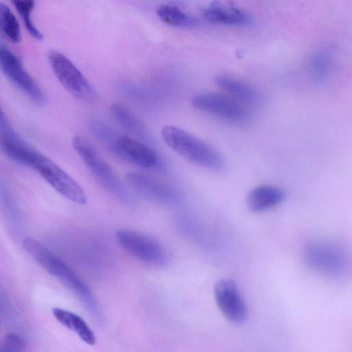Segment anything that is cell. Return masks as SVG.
<instances>
[{
	"label": "cell",
	"mask_w": 352,
	"mask_h": 352,
	"mask_svg": "<svg viewBox=\"0 0 352 352\" xmlns=\"http://www.w3.org/2000/svg\"><path fill=\"white\" fill-rule=\"evenodd\" d=\"M111 112L119 122L129 131L142 136L145 134L142 124L128 109L120 104H112Z\"/></svg>",
	"instance_id": "21"
},
{
	"label": "cell",
	"mask_w": 352,
	"mask_h": 352,
	"mask_svg": "<svg viewBox=\"0 0 352 352\" xmlns=\"http://www.w3.org/2000/svg\"><path fill=\"white\" fill-rule=\"evenodd\" d=\"M32 168L62 196L79 205L87 204V195L82 186L48 157L41 153Z\"/></svg>",
	"instance_id": "7"
},
{
	"label": "cell",
	"mask_w": 352,
	"mask_h": 352,
	"mask_svg": "<svg viewBox=\"0 0 352 352\" xmlns=\"http://www.w3.org/2000/svg\"><path fill=\"white\" fill-rule=\"evenodd\" d=\"M0 129L1 131H5L9 129H11L12 127L10 125L6 117L3 112L1 107H0Z\"/></svg>",
	"instance_id": "25"
},
{
	"label": "cell",
	"mask_w": 352,
	"mask_h": 352,
	"mask_svg": "<svg viewBox=\"0 0 352 352\" xmlns=\"http://www.w3.org/2000/svg\"><path fill=\"white\" fill-rule=\"evenodd\" d=\"M217 84L239 100L250 104L258 101V94L250 85L232 76L221 74L216 78Z\"/></svg>",
	"instance_id": "18"
},
{
	"label": "cell",
	"mask_w": 352,
	"mask_h": 352,
	"mask_svg": "<svg viewBox=\"0 0 352 352\" xmlns=\"http://www.w3.org/2000/svg\"><path fill=\"white\" fill-rule=\"evenodd\" d=\"M12 3L23 20V24L29 34L38 41L42 40L43 36L32 19V13L35 6V2L34 1L15 0L12 1Z\"/></svg>",
	"instance_id": "22"
},
{
	"label": "cell",
	"mask_w": 352,
	"mask_h": 352,
	"mask_svg": "<svg viewBox=\"0 0 352 352\" xmlns=\"http://www.w3.org/2000/svg\"><path fill=\"white\" fill-rule=\"evenodd\" d=\"M50 67L64 88L78 100L89 102L95 98V91L85 76L63 54L50 50L47 54Z\"/></svg>",
	"instance_id": "6"
},
{
	"label": "cell",
	"mask_w": 352,
	"mask_h": 352,
	"mask_svg": "<svg viewBox=\"0 0 352 352\" xmlns=\"http://www.w3.org/2000/svg\"><path fill=\"white\" fill-rule=\"evenodd\" d=\"M113 151L125 160L144 168H152L157 163V156L150 146L125 135L118 137Z\"/></svg>",
	"instance_id": "12"
},
{
	"label": "cell",
	"mask_w": 352,
	"mask_h": 352,
	"mask_svg": "<svg viewBox=\"0 0 352 352\" xmlns=\"http://www.w3.org/2000/svg\"><path fill=\"white\" fill-rule=\"evenodd\" d=\"M91 129L95 135L113 151L115 142L119 135L110 126L98 120H95L91 123Z\"/></svg>",
	"instance_id": "23"
},
{
	"label": "cell",
	"mask_w": 352,
	"mask_h": 352,
	"mask_svg": "<svg viewBox=\"0 0 352 352\" xmlns=\"http://www.w3.org/2000/svg\"><path fill=\"white\" fill-rule=\"evenodd\" d=\"M115 234L120 246L138 260L155 266L167 262L166 250L153 236L129 229H119Z\"/></svg>",
	"instance_id": "5"
},
{
	"label": "cell",
	"mask_w": 352,
	"mask_h": 352,
	"mask_svg": "<svg viewBox=\"0 0 352 352\" xmlns=\"http://www.w3.org/2000/svg\"><path fill=\"white\" fill-rule=\"evenodd\" d=\"M129 184L139 194L147 199L161 203L176 202L178 195L170 186L138 172H129L126 175Z\"/></svg>",
	"instance_id": "11"
},
{
	"label": "cell",
	"mask_w": 352,
	"mask_h": 352,
	"mask_svg": "<svg viewBox=\"0 0 352 352\" xmlns=\"http://www.w3.org/2000/svg\"><path fill=\"white\" fill-rule=\"evenodd\" d=\"M166 144L188 161L205 168L219 171L224 161L210 145L192 134L175 126L168 125L161 131Z\"/></svg>",
	"instance_id": "2"
},
{
	"label": "cell",
	"mask_w": 352,
	"mask_h": 352,
	"mask_svg": "<svg viewBox=\"0 0 352 352\" xmlns=\"http://www.w3.org/2000/svg\"><path fill=\"white\" fill-rule=\"evenodd\" d=\"M192 105L200 111L233 123L241 124L249 118L246 109L237 101L217 93H205L192 98Z\"/></svg>",
	"instance_id": "9"
},
{
	"label": "cell",
	"mask_w": 352,
	"mask_h": 352,
	"mask_svg": "<svg viewBox=\"0 0 352 352\" xmlns=\"http://www.w3.org/2000/svg\"><path fill=\"white\" fill-rule=\"evenodd\" d=\"M24 346V341L19 336L9 333L4 338L0 352H22Z\"/></svg>",
	"instance_id": "24"
},
{
	"label": "cell",
	"mask_w": 352,
	"mask_h": 352,
	"mask_svg": "<svg viewBox=\"0 0 352 352\" xmlns=\"http://www.w3.org/2000/svg\"><path fill=\"white\" fill-rule=\"evenodd\" d=\"M156 14L163 22L173 26L186 28L197 23L193 17L175 5L162 4L157 8Z\"/></svg>",
	"instance_id": "19"
},
{
	"label": "cell",
	"mask_w": 352,
	"mask_h": 352,
	"mask_svg": "<svg viewBox=\"0 0 352 352\" xmlns=\"http://www.w3.org/2000/svg\"><path fill=\"white\" fill-rule=\"evenodd\" d=\"M22 246L48 273L72 291L92 315L100 317L98 307L91 291L70 267L33 238L24 239Z\"/></svg>",
	"instance_id": "1"
},
{
	"label": "cell",
	"mask_w": 352,
	"mask_h": 352,
	"mask_svg": "<svg viewBox=\"0 0 352 352\" xmlns=\"http://www.w3.org/2000/svg\"><path fill=\"white\" fill-rule=\"evenodd\" d=\"M285 197V192L280 188L263 185L254 188L248 193L246 202L252 212H261L278 206Z\"/></svg>",
	"instance_id": "16"
},
{
	"label": "cell",
	"mask_w": 352,
	"mask_h": 352,
	"mask_svg": "<svg viewBox=\"0 0 352 352\" xmlns=\"http://www.w3.org/2000/svg\"><path fill=\"white\" fill-rule=\"evenodd\" d=\"M0 30L14 43H19L21 40L20 25L16 16L10 8L2 2H0Z\"/></svg>",
	"instance_id": "20"
},
{
	"label": "cell",
	"mask_w": 352,
	"mask_h": 352,
	"mask_svg": "<svg viewBox=\"0 0 352 352\" xmlns=\"http://www.w3.org/2000/svg\"><path fill=\"white\" fill-rule=\"evenodd\" d=\"M72 146L103 187L118 198L126 197V192L111 166L87 140L80 136H75L72 139Z\"/></svg>",
	"instance_id": "3"
},
{
	"label": "cell",
	"mask_w": 352,
	"mask_h": 352,
	"mask_svg": "<svg viewBox=\"0 0 352 352\" xmlns=\"http://www.w3.org/2000/svg\"><path fill=\"white\" fill-rule=\"evenodd\" d=\"M208 21L234 26H247L252 23L251 16L245 10L233 6L213 3L202 10Z\"/></svg>",
	"instance_id": "14"
},
{
	"label": "cell",
	"mask_w": 352,
	"mask_h": 352,
	"mask_svg": "<svg viewBox=\"0 0 352 352\" xmlns=\"http://www.w3.org/2000/svg\"><path fill=\"white\" fill-rule=\"evenodd\" d=\"M0 69L7 78L38 105L47 98L36 82L24 67L19 58L8 47L0 45Z\"/></svg>",
	"instance_id": "8"
},
{
	"label": "cell",
	"mask_w": 352,
	"mask_h": 352,
	"mask_svg": "<svg viewBox=\"0 0 352 352\" xmlns=\"http://www.w3.org/2000/svg\"><path fill=\"white\" fill-rule=\"evenodd\" d=\"M0 146L11 160L32 168L40 155L39 152L21 138L13 129L1 132Z\"/></svg>",
	"instance_id": "13"
},
{
	"label": "cell",
	"mask_w": 352,
	"mask_h": 352,
	"mask_svg": "<svg viewBox=\"0 0 352 352\" xmlns=\"http://www.w3.org/2000/svg\"><path fill=\"white\" fill-rule=\"evenodd\" d=\"M52 314L60 323L76 333L82 341L90 345L95 344L94 333L81 317L58 307L52 309Z\"/></svg>",
	"instance_id": "17"
},
{
	"label": "cell",
	"mask_w": 352,
	"mask_h": 352,
	"mask_svg": "<svg viewBox=\"0 0 352 352\" xmlns=\"http://www.w3.org/2000/svg\"><path fill=\"white\" fill-rule=\"evenodd\" d=\"M217 304L224 316L234 324L243 323L248 309L236 283L230 279H221L214 286Z\"/></svg>",
	"instance_id": "10"
},
{
	"label": "cell",
	"mask_w": 352,
	"mask_h": 352,
	"mask_svg": "<svg viewBox=\"0 0 352 352\" xmlns=\"http://www.w3.org/2000/svg\"><path fill=\"white\" fill-rule=\"evenodd\" d=\"M336 54L329 47H322L313 52L309 58L307 70L309 76L316 83L329 81L335 67Z\"/></svg>",
	"instance_id": "15"
},
{
	"label": "cell",
	"mask_w": 352,
	"mask_h": 352,
	"mask_svg": "<svg viewBox=\"0 0 352 352\" xmlns=\"http://www.w3.org/2000/svg\"><path fill=\"white\" fill-rule=\"evenodd\" d=\"M304 257L311 268L329 276H342L349 267L345 252L338 245L329 242L309 243L305 249Z\"/></svg>",
	"instance_id": "4"
}]
</instances>
